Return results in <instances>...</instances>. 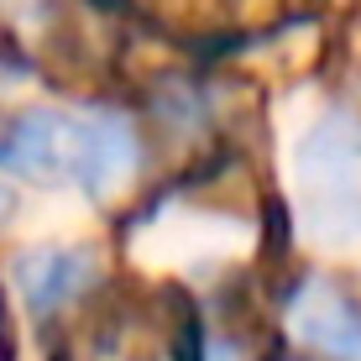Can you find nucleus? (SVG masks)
Here are the masks:
<instances>
[{
	"label": "nucleus",
	"mask_w": 361,
	"mask_h": 361,
	"mask_svg": "<svg viewBox=\"0 0 361 361\" xmlns=\"http://www.w3.org/2000/svg\"><path fill=\"white\" fill-rule=\"evenodd\" d=\"M0 168L37 183H68L84 194H116L136 173V131L121 110H27L0 126Z\"/></svg>",
	"instance_id": "1"
},
{
	"label": "nucleus",
	"mask_w": 361,
	"mask_h": 361,
	"mask_svg": "<svg viewBox=\"0 0 361 361\" xmlns=\"http://www.w3.org/2000/svg\"><path fill=\"white\" fill-rule=\"evenodd\" d=\"M293 199L309 241H361V121L351 110H325L304 131L293 157Z\"/></svg>",
	"instance_id": "2"
},
{
	"label": "nucleus",
	"mask_w": 361,
	"mask_h": 361,
	"mask_svg": "<svg viewBox=\"0 0 361 361\" xmlns=\"http://www.w3.org/2000/svg\"><path fill=\"white\" fill-rule=\"evenodd\" d=\"M288 330L304 351L325 361H361V304L330 278L298 283L288 298Z\"/></svg>",
	"instance_id": "3"
},
{
	"label": "nucleus",
	"mask_w": 361,
	"mask_h": 361,
	"mask_svg": "<svg viewBox=\"0 0 361 361\" xmlns=\"http://www.w3.org/2000/svg\"><path fill=\"white\" fill-rule=\"evenodd\" d=\"M90 283H94V257L79 252V246H37L16 262V288L27 293L37 314L73 304Z\"/></svg>",
	"instance_id": "4"
}]
</instances>
